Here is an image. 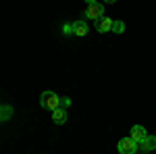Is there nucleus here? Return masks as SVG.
Masks as SVG:
<instances>
[{"instance_id": "1", "label": "nucleus", "mask_w": 156, "mask_h": 154, "mask_svg": "<svg viewBox=\"0 0 156 154\" xmlns=\"http://www.w3.org/2000/svg\"><path fill=\"white\" fill-rule=\"evenodd\" d=\"M40 104L44 108H48V110H54V108L60 106V96L56 92H52V90H46L44 94L40 96Z\"/></svg>"}, {"instance_id": "2", "label": "nucleus", "mask_w": 156, "mask_h": 154, "mask_svg": "<svg viewBox=\"0 0 156 154\" xmlns=\"http://www.w3.org/2000/svg\"><path fill=\"white\" fill-rule=\"evenodd\" d=\"M117 148H119L121 154H135L140 146H137V142H135L133 138H123V140H119Z\"/></svg>"}, {"instance_id": "3", "label": "nucleus", "mask_w": 156, "mask_h": 154, "mask_svg": "<svg viewBox=\"0 0 156 154\" xmlns=\"http://www.w3.org/2000/svg\"><path fill=\"white\" fill-rule=\"evenodd\" d=\"M104 15V4L100 2H94V4H87V11H85V19H92V21H98L100 17Z\"/></svg>"}, {"instance_id": "4", "label": "nucleus", "mask_w": 156, "mask_h": 154, "mask_svg": "<svg viewBox=\"0 0 156 154\" xmlns=\"http://www.w3.org/2000/svg\"><path fill=\"white\" fill-rule=\"evenodd\" d=\"M142 152H150V150H156V135H146L142 142L137 144Z\"/></svg>"}, {"instance_id": "5", "label": "nucleus", "mask_w": 156, "mask_h": 154, "mask_svg": "<svg viewBox=\"0 0 156 154\" xmlns=\"http://www.w3.org/2000/svg\"><path fill=\"white\" fill-rule=\"evenodd\" d=\"M96 29L100 31V34L110 31V29H112V19H108V17H104V15H102V17L96 21Z\"/></svg>"}, {"instance_id": "6", "label": "nucleus", "mask_w": 156, "mask_h": 154, "mask_svg": "<svg viewBox=\"0 0 156 154\" xmlns=\"http://www.w3.org/2000/svg\"><path fill=\"white\" fill-rule=\"evenodd\" d=\"M87 31H90V25L85 23V21H75V23H73V36H85V34H87Z\"/></svg>"}, {"instance_id": "7", "label": "nucleus", "mask_w": 156, "mask_h": 154, "mask_svg": "<svg viewBox=\"0 0 156 154\" xmlns=\"http://www.w3.org/2000/svg\"><path fill=\"white\" fill-rule=\"evenodd\" d=\"M52 121H54V123H58V125L67 123V110H65L62 106L54 108V110H52Z\"/></svg>"}, {"instance_id": "8", "label": "nucleus", "mask_w": 156, "mask_h": 154, "mask_svg": "<svg viewBox=\"0 0 156 154\" xmlns=\"http://www.w3.org/2000/svg\"><path fill=\"white\" fill-rule=\"evenodd\" d=\"M146 135H148V133H146V129L142 127V125H133V127H131V135H129V138H133L135 142L140 144V142L146 138Z\"/></svg>"}, {"instance_id": "9", "label": "nucleus", "mask_w": 156, "mask_h": 154, "mask_svg": "<svg viewBox=\"0 0 156 154\" xmlns=\"http://www.w3.org/2000/svg\"><path fill=\"white\" fill-rule=\"evenodd\" d=\"M12 117V106L9 104H4V106H0V121H6V119Z\"/></svg>"}, {"instance_id": "10", "label": "nucleus", "mask_w": 156, "mask_h": 154, "mask_svg": "<svg viewBox=\"0 0 156 154\" xmlns=\"http://www.w3.org/2000/svg\"><path fill=\"white\" fill-rule=\"evenodd\" d=\"M110 31L123 34V31H125V23H123V21H112V29H110Z\"/></svg>"}, {"instance_id": "11", "label": "nucleus", "mask_w": 156, "mask_h": 154, "mask_svg": "<svg viewBox=\"0 0 156 154\" xmlns=\"http://www.w3.org/2000/svg\"><path fill=\"white\" fill-rule=\"evenodd\" d=\"M62 31H65V36H73V23H67L62 27Z\"/></svg>"}, {"instance_id": "12", "label": "nucleus", "mask_w": 156, "mask_h": 154, "mask_svg": "<svg viewBox=\"0 0 156 154\" xmlns=\"http://www.w3.org/2000/svg\"><path fill=\"white\" fill-rule=\"evenodd\" d=\"M69 104H71V98H60V106L62 108H67Z\"/></svg>"}, {"instance_id": "13", "label": "nucleus", "mask_w": 156, "mask_h": 154, "mask_svg": "<svg viewBox=\"0 0 156 154\" xmlns=\"http://www.w3.org/2000/svg\"><path fill=\"white\" fill-rule=\"evenodd\" d=\"M104 4H112V2H117V0H102Z\"/></svg>"}, {"instance_id": "14", "label": "nucleus", "mask_w": 156, "mask_h": 154, "mask_svg": "<svg viewBox=\"0 0 156 154\" xmlns=\"http://www.w3.org/2000/svg\"><path fill=\"white\" fill-rule=\"evenodd\" d=\"M85 2H87V4H94V2H98V0H85Z\"/></svg>"}, {"instance_id": "15", "label": "nucleus", "mask_w": 156, "mask_h": 154, "mask_svg": "<svg viewBox=\"0 0 156 154\" xmlns=\"http://www.w3.org/2000/svg\"><path fill=\"white\" fill-rule=\"evenodd\" d=\"M0 123H2V121H0Z\"/></svg>"}]
</instances>
